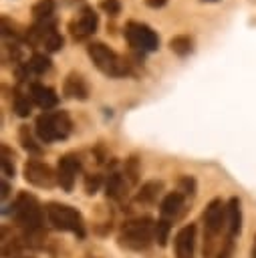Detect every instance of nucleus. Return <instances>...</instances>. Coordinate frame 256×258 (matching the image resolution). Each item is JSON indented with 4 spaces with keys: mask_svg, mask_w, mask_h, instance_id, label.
<instances>
[{
    "mask_svg": "<svg viewBox=\"0 0 256 258\" xmlns=\"http://www.w3.org/2000/svg\"><path fill=\"white\" fill-rule=\"evenodd\" d=\"M125 38H127L129 46H133L135 50H141V52H153L159 46L157 34L147 24H141V22H127Z\"/></svg>",
    "mask_w": 256,
    "mask_h": 258,
    "instance_id": "6",
    "label": "nucleus"
},
{
    "mask_svg": "<svg viewBox=\"0 0 256 258\" xmlns=\"http://www.w3.org/2000/svg\"><path fill=\"white\" fill-rule=\"evenodd\" d=\"M22 173H24V179H26L28 183L36 185V187H46V189H48V187H52L54 183H58L56 173L52 171V167L46 165V163H42V161H38V159H28V161L24 163Z\"/></svg>",
    "mask_w": 256,
    "mask_h": 258,
    "instance_id": "8",
    "label": "nucleus"
},
{
    "mask_svg": "<svg viewBox=\"0 0 256 258\" xmlns=\"http://www.w3.org/2000/svg\"><path fill=\"white\" fill-rule=\"evenodd\" d=\"M103 10H107L109 14H117L119 12V2L117 0H103Z\"/></svg>",
    "mask_w": 256,
    "mask_h": 258,
    "instance_id": "27",
    "label": "nucleus"
},
{
    "mask_svg": "<svg viewBox=\"0 0 256 258\" xmlns=\"http://www.w3.org/2000/svg\"><path fill=\"white\" fill-rule=\"evenodd\" d=\"M242 230V208L238 198H230L228 202V238L232 240Z\"/></svg>",
    "mask_w": 256,
    "mask_h": 258,
    "instance_id": "15",
    "label": "nucleus"
},
{
    "mask_svg": "<svg viewBox=\"0 0 256 258\" xmlns=\"http://www.w3.org/2000/svg\"><path fill=\"white\" fill-rule=\"evenodd\" d=\"M169 48L177 54V56H185V54H189L191 52V38L189 36H173L171 40H169Z\"/></svg>",
    "mask_w": 256,
    "mask_h": 258,
    "instance_id": "19",
    "label": "nucleus"
},
{
    "mask_svg": "<svg viewBox=\"0 0 256 258\" xmlns=\"http://www.w3.org/2000/svg\"><path fill=\"white\" fill-rule=\"evenodd\" d=\"M123 189H125L123 175H121V173H111L109 179H107V185H105L107 198H111V200H119V198L123 196Z\"/></svg>",
    "mask_w": 256,
    "mask_h": 258,
    "instance_id": "17",
    "label": "nucleus"
},
{
    "mask_svg": "<svg viewBox=\"0 0 256 258\" xmlns=\"http://www.w3.org/2000/svg\"><path fill=\"white\" fill-rule=\"evenodd\" d=\"M14 111H16V115H20V117H28L30 111H32L30 99L24 97L22 93H16V95H14Z\"/></svg>",
    "mask_w": 256,
    "mask_h": 258,
    "instance_id": "22",
    "label": "nucleus"
},
{
    "mask_svg": "<svg viewBox=\"0 0 256 258\" xmlns=\"http://www.w3.org/2000/svg\"><path fill=\"white\" fill-rule=\"evenodd\" d=\"M169 230H171L169 220L161 218V220H157V222H155V240H157V244H159V246H165V244H167Z\"/></svg>",
    "mask_w": 256,
    "mask_h": 258,
    "instance_id": "21",
    "label": "nucleus"
},
{
    "mask_svg": "<svg viewBox=\"0 0 256 258\" xmlns=\"http://www.w3.org/2000/svg\"><path fill=\"white\" fill-rule=\"evenodd\" d=\"M79 169H81V161H79V157H75V155H65V157L58 159L56 179H58V185H60L65 191H71V189H73Z\"/></svg>",
    "mask_w": 256,
    "mask_h": 258,
    "instance_id": "9",
    "label": "nucleus"
},
{
    "mask_svg": "<svg viewBox=\"0 0 256 258\" xmlns=\"http://www.w3.org/2000/svg\"><path fill=\"white\" fill-rule=\"evenodd\" d=\"M2 173L4 177H14V165H12L10 149L6 145H2Z\"/></svg>",
    "mask_w": 256,
    "mask_h": 258,
    "instance_id": "24",
    "label": "nucleus"
},
{
    "mask_svg": "<svg viewBox=\"0 0 256 258\" xmlns=\"http://www.w3.org/2000/svg\"><path fill=\"white\" fill-rule=\"evenodd\" d=\"M48 222L52 224V228L60 230V232H73L79 238L85 236V224H83V216L67 204H58V202H50L44 208Z\"/></svg>",
    "mask_w": 256,
    "mask_h": 258,
    "instance_id": "4",
    "label": "nucleus"
},
{
    "mask_svg": "<svg viewBox=\"0 0 256 258\" xmlns=\"http://www.w3.org/2000/svg\"><path fill=\"white\" fill-rule=\"evenodd\" d=\"M232 248H234V240H226V244H224V248L220 250V254L216 256V258H230L232 256Z\"/></svg>",
    "mask_w": 256,
    "mask_h": 258,
    "instance_id": "28",
    "label": "nucleus"
},
{
    "mask_svg": "<svg viewBox=\"0 0 256 258\" xmlns=\"http://www.w3.org/2000/svg\"><path fill=\"white\" fill-rule=\"evenodd\" d=\"M99 185H101V175L93 173V175H87L85 177V191L87 194H95L99 189Z\"/></svg>",
    "mask_w": 256,
    "mask_h": 258,
    "instance_id": "25",
    "label": "nucleus"
},
{
    "mask_svg": "<svg viewBox=\"0 0 256 258\" xmlns=\"http://www.w3.org/2000/svg\"><path fill=\"white\" fill-rule=\"evenodd\" d=\"M181 208H183V194L171 191V194H167V196L161 200V206H159L161 218L173 220V218H177V216L181 214Z\"/></svg>",
    "mask_w": 256,
    "mask_h": 258,
    "instance_id": "14",
    "label": "nucleus"
},
{
    "mask_svg": "<svg viewBox=\"0 0 256 258\" xmlns=\"http://www.w3.org/2000/svg\"><path fill=\"white\" fill-rule=\"evenodd\" d=\"M54 12V2L52 0H40L32 6V14L38 22H46Z\"/></svg>",
    "mask_w": 256,
    "mask_h": 258,
    "instance_id": "18",
    "label": "nucleus"
},
{
    "mask_svg": "<svg viewBox=\"0 0 256 258\" xmlns=\"http://www.w3.org/2000/svg\"><path fill=\"white\" fill-rule=\"evenodd\" d=\"M97 26H99V16H97V12H95L93 8H85V10L79 14V18L71 22V32H73V36H75L77 40H83V38L95 34Z\"/></svg>",
    "mask_w": 256,
    "mask_h": 258,
    "instance_id": "10",
    "label": "nucleus"
},
{
    "mask_svg": "<svg viewBox=\"0 0 256 258\" xmlns=\"http://www.w3.org/2000/svg\"><path fill=\"white\" fill-rule=\"evenodd\" d=\"M179 185L183 187V194H189V196H194V189H196V181L191 179V177H181L179 179Z\"/></svg>",
    "mask_w": 256,
    "mask_h": 258,
    "instance_id": "26",
    "label": "nucleus"
},
{
    "mask_svg": "<svg viewBox=\"0 0 256 258\" xmlns=\"http://www.w3.org/2000/svg\"><path fill=\"white\" fill-rule=\"evenodd\" d=\"M26 67H28L32 73H36V75H44V73L50 69V58L44 56V54H40V52H34V54L30 56V60H28Z\"/></svg>",
    "mask_w": 256,
    "mask_h": 258,
    "instance_id": "20",
    "label": "nucleus"
},
{
    "mask_svg": "<svg viewBox=\"0 0 256 258\" xmlns=\"http://www.w3.org/2000/svg\"><path fill=\"white\" fill-rule=\"evenodd\" d=\"M71 119L65 111H48V113H42L36 117V135L40 141L44 143H52V141H58V139H67L69 133H71Z\"/></svg>",
    "mask_w": 256,
    "mask_h": 258,
    "instance_id": "2",
    "label": "nucleus"
},
{
    "mask_svg": "<svg viewBox=\"0 0 256 258\" xmlns=\"http://www.w3.org/2000/svg\"><path fill=\"white\" fill-rule=\"evenodd\" d=\"M8 191H10L8 181H6V179H2V200H6V198H8Z\"/></svg>",
    "mask_w": 256,
    "mask_h": 258,
    "instance_id": "30",
    "label": "nucleus"
},
{
    "mask_svg": "<svg viewBox=\"0 0 256 258\" xmlns=\"http://www.w3.org/2000/svg\"><path fill=\"white\" fill-rule=\"evenodd\" d=\"M194 252H196V224H187L175 234V258H194Z\"/></svg>",
    "mask_w": 256,
    "mask_h": 258,
    "instance_id": "11",
    "label": "nucleus"
},
{
    "mask_svg": "<svg viewBox=\"0 0 256 258\" xmlns=\"http://www.w3.org/2000/svg\"><path fill=\"white\" fill-rule=\"evenodd\" d=\"M30 99H32V103L36 105V107H40V109H52L56 103H58V95L54 93V89H50V87H44V85H40V83H32L30 85Z\"/></svg>",
    "mask_w": 256,
    "mask_h": 258,
    "instance_id": "12",
    "label": "nucleus"
},
{
    "mask_svg": "<svg viewBox=\"0 0 256 258\" xmlns=\"http://www.w3.org/2000/svg\"><path fill=\"white\" fill-rule=\"evenodd\" d=\"M161 187H163L161 181H147V183H143L141 189H139V194H137V202H141V204H153L157 200V196L161 194Z\"/></svg>",
    "mask_w": 256,
    "mask_h": 258,
    "instance_id": "16",
    "label": "nucleus"
},
{
    "mask_svg": "<svg viewBox=\"0 0 256 258\" xmlns=\"http://www.w3.org/2000/svg\"><path fill=\"white\" fill-rule=\"evenodd\" d=\"M20 141H22V147H24L28 153H34V155H40V153H42V147L34 143L32 135L28 133V127H24V125H22V129H20Z\"/></svg>",
    "mask_w": 256,
    "mask_h": 258,
    "instance_id": "23",
    "label": "nucleus"
},
{
    "mask_svg": "<svg viewBox=\"0 0 256 258\" xmlns=\"http://www.w3.org/2000/svg\"><path fill=\"white\" fill-rule=\"evenodd\" d=\"M119 240L129 250H145L155 240V222L149 218H137L123 224Z\"/></svg>",
    "mask_w": 256,
    "mask_h": 258,
    "instance_id": "3",
    "label": "nucleus"
},
{
    "mask_svg": "<svg viewBox=\"0 0 256 258\" xmlns=\"http://www.w3.org/2000/svg\"><path fill=\"white\" fill-rule=\"evenodd\" d=\"M250 258H256V236H254V242H252V250H250Z\"/></svg>",
    "mask_w": 256,
    "mask_h": 258,
    "instance_id": "31",
    "label": "nucleus"
},
{
    "mask_svg": "<svg viewBox=\"0 0 256 258\" xmlns=\"http://www.w3.org/2000/svg\"><path fill=\"white\" fill-rule=\"evenodd\" d=\"M87 52L93 64L107 77H125L129 73V64L103 42H91L87 46Z\"/></svg>",
    "mask_w": 256,
    "mask_h": 258,
    "instance_id": "5",
    "label": "nucleus"
},
{
    "mask_svg": "<svg viewBox=\"0 0 256 258\" xmlns=\"http://www.w3.org/2000/svg\"><path fill=\"white\" fill-rule=\"evenodd\" d=\"M204 226L208 242H212V238L218 236L224 226H228V204H224L220 198L212 200L204 212Z\"/></svg>",
    "mask_w": 256,
    "mask_h": 258,
    "instance_id": "7",
    "label": "nucleus"
},
{
    "mask_svg": "<svg viewBox=\"0 0 256 258\" xmlns=\"http://www.w3.org/2000/svg\"><path fill=\"white\" fill-rule=\"evenodd\" d=\"M12 220L26 232H38L42 226V208L36 202L34 196L30 194H18L16 200L12 202Z\"/></svg>",
    "mask_w": 256,
    "mask_h": 258,
    "instance_id": "1",
    "label": "nucleus"
},
{
    "mask_svg": "<svg viewBox=\"0 0 256 258\" xmlns=\"http://www.w3.org/2000/svg\"><path fill=\"white\" fill-rule=\"evenodd\" d=\"M147 2V6H151V8H161L167 0H145Z\"/></svg>",
    "mask_w": 256,
    "mask_h": 258,
    "instance_id": "29",
    "label": "nucleus"
},
{
    "mask_svg": "<svg viewBox=\"0 0 256 258\" xmlns=\"http://www.w3.org/2000/svg\"><path fill=\"white\" fill-rule=\"evenodd\" d=\"M65 95L71 97V99H79V101H85L89 97V87H87V81L77 75V73H71L67 79H65V87H62Z\"/></svg>",
    "mask_w": 256,
    "mask_h": 258,
    "instance_id": "13",
    "label": "nucleus"
}]
</instances>
